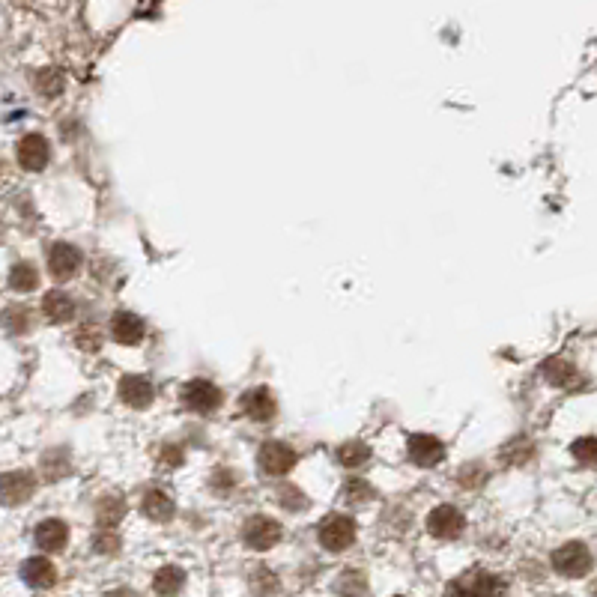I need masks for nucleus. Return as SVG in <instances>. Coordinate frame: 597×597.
<instances>
[{
	"label": "nucleus",
	"instance_id": "obj_1",
	"mask_svg": "<svg viewBox=\"0 0 597 597\" xmlns=\"http://www.w3.org/2000/svg\"><path fill=\"white\" fill-rule=\"evenodd\" d=\"M445 597H505V583L490 571H466L448 583Z\"/></svg>",
	"mask_w": 597,
	"mask_h": 597
},
{
	"label": "nucleus",
	"instance_id": "obj_2",
	"mask_svg": "<svg viewBox=\"0 0 597 597\" xmlns=\"http://www.w3.org/2000/svg\"><path fill=\"white\" fill-rule=\"evenodd\" d=\"M320 544L329 550V553H344L353 541H356V523L344 514H332L320 523V532H317Z\"/></svg>",
	"mask_w": 597,
	"mask_h": 597
},
{
	"label": "nucleus",
	"instance_id": "obj_3",
	"mask_svg": "<svg viewBox=\"0 0 597 597\" xmlns=\"http://www.w3.org/2000/svg\"><path fill=\"white\" fill-rule=\"evenodd\" d=\"M592 565H595V559H592V553H589V547L586 544H580V541H574V544H565V547H559L556 553H553V568L562 574V577H586L589 571H592Z\"/></svg>",
	"mask_w": 597,
	"mask_h": 597
},
{
	"label": "nucleus",
	"instance_id": "obj_4",
	"mask_svg": "<svg viewBox=\"0 0 597 597\" xmlns=\"http://www.w3.org/2000/svg\"><path fill=\"white\" fill-rule=\"evenodd\" d=\"M242 541L251 550H272L281 541V526L272 517H263V514L248 517L245 526H242Z\"/></svg>",
	"mask_w": 597,
	"mask_h": 597
},
{
	"label": "nucleus",
	"instance_id": "obj_5",
	"mask_svg": "<svg viewBox=\"0 0 597 597\" xmlns=\"http://www.w3.org/2000/svg\"><path fill=\"white\" fill-rule=\"evenodd\" d=\"M180 400H183L186 409H192V412H198V415H212V412L221 406V392H218V386L209 383V380H192V383L183 386Z\"/></svg>",
	"mask_w": 597,
	"mask_h": 597
},
{
	"label": "nucleus",
	"instance_id": "obj_6",
	"mask_svg": "<svg viewBox=\"0 0 597 597\" xmlns=\"http://www.w3.org/2000/svg\"><path fill=\"white\" fill-rule=\"evenodd\" d=\"M463 526H466V520H463V514H460L454 505H439V508H433V511L427 514V532H430L433 538H439V541H454V538H460Z\"/></svg>",
	"mask_w": 597,
	"mask_h": 597
},
{
	"label": "nucleus",
	"instance_id": "obj_7",
	"mask_svg": "<svg viewBox=\"0 0 597 597\" xmlns=\"http://www.w3.org/2000/svg\"><path fill=\"white\" fill-rule=\"evenodd\" d=\"M48 269L54 281H69L78 269H81V251L69 242H57L48 254Z\"/></svg>",
	"mask_w": 597,
	"mask_h": 597
},
{
	"label": "nucleus",
	"instance_id": "obj_8",
	"mask_svg": "<svg viewBox=\"0 0 597 597\" xmlns=\"http://www.w3.org/2000/svg\"><path fill=\"white\" fill-rule=\"evenodd\" d=\"M296 460H299V454L284 442L272 439L260 448V466H263L266 475H287L296 466Z\"/></svg>",
	"mask_w": 597,
	"mask_h": 597
},
{
	"label": "nucleus",
	"instance_id": "obj_9",
	"mask_svg": "<svg viewBox=\"0 0 597 597\" xmlns=\"http://www.w3.org/2000/svg\"><path fill=\"white\" fill-rule=\"evenodd\" d=\"M445 457V445L436 439V436H430V433H415V436H409V460L415 463V466H436L439 460Z\"/></svg>",
	"mask_w": 597,
	"mask_h": 597
},
{
	"label": "nucleus",
	"instance_id": "obj_10",
	"mask_svg": "<svg viewBox=\"0 0 597 597\" xmlns=\"http://www.w3.org/2000/svg\"><path fill=\"white\" fill-rule=\"evenodd\" d=\"M36 490V481L27 472H9L0 478V502L3 505H24Z\"/></svg>",
	"mask_w": 597,
	"mask_h": 597
},
{
	"label": "nucleus",
	"instance_id": "obj_11",
	"mask_svg": "<svg viewBox=\"0 0 597 597\" xmlns=\"http://www.w3.org/2000/svg\"><path fill=\"white\" fill-rule=\"evenodd\" d=\"M48 141L42 135H24L18 144V165L24 171H42L48 165Z\"/></svg>",
	"mask_w": 597,
	"mask_h": 597
},
{
	"label": "nucleus",
	"instance_id": "obj_12",
	"mask_svg": "<svg viewBox=\"0 0 597 597\" xmlns=\"http://www.w3.org/2000/svg\"><path fill=\"white\" fill-rule=\"evenodd\" d=\"M239 406H242V412H245L248 418H254V421H272L275 412H278V403H275V398H272L266 389H251V392H245L242 400H239Z\"/></svg>",
	"mask_w": 597,
	"mask_h": 597
},
{
	"label": "nucleus",
	"instance_id": "obj_13",
	"mask_svg": "<svg viewBox=\"0 0 597 597\" xmlns=\"http://www.w3.org/2000/svg\"><path fill=\"white\" fill-rule=\"evenodd\" d=\"M111 335H114V341L135 347V344L144 341V323L129 311H117L114 320H111Z\"/></svg>",
	"mask_w": 597,
	"mask_h": 597
},
{
	"label": "nucleus",
	"instance_id": "obj_14",
	"mask_svg": "<svg viewBox=\"0 0 597 597\" xmlns=\"http://www.w3.org/2000/svg\"><path fill=\"white\" fill-rule=\"evenodd\" d=\"M66 541H69V529H66L63 520H45V523H39V529H36V544H39V550H45V553H60V550L66 547Z\"/></svg>",
	"mask_w": 597,
	"mask_h": 597
},
{
	"label": "nucleus",
	"instance_id": "obj_15",
	"mask_svg": "<svg viewBox=\"0 0 597 597\" xmlns=\"http://www.w3.org/2000/svg\"><path fill=\"white\" fill-rule=\"evenodd\" d=\"M21 577H24V583L27 586H33V589H51L54 583H57V571H54V565L48 562V559H27L24 565H21Z\"/></svg>",
	"mask_w": 597,
	"mask_h": 597
},
{
	"label": "nucleus",
	"instance_id": "obj_16",
	"mask_svg": "<svg viewBox=\"0 0 597 597\" xmlns=\"http://www.w3.org/2000/svg\"><path fill=\"white\" fill-rule=\"evenodd\" d=\"M153 395L156 392H153V383L147 377H123V383H120V398L126 400L129 406H135V409L150 406Z\"/></svg>",
	"mask_w": 597,
	"mask_h": 597
},
{
	"label": "nucleus",
	"instance_id": "obj_17",
	"mask_svg": "<svg viewBox=\"0 0 597 597\" xmlns=\"http://www.w3.org/2000/svg\"><path fill=\"white\" fill-rule=\"evenodd\" d=\"M42 311H45V320H51V323H69L75 317V302L63 290H54L45 296Z\"/></svg>",
	"mask_w": 597,
	"mask_h": 597
},
{
	"label": "nucleus",
	"instance_id": "obj_18",
	"mask_svg": "<svg viewBox=\"0 0 597 597\" xmlns=\"http://www.w3.org/2000/svg\"><path fill=\"white\" fill-rule=\"evenodd\" d=\"M174 502H171V496L168 493H162V490H150L147 496H144V514L150 517V520H156V523H168L171 517H174Z\"/></svg>",
	"mask_w": 597,
	"mask_h": 597
},
{
	"label": "nucleus",
	"instance_id": "obj_19",
	"mask_svg": "<svg viewBox=\"0 0 597 597\" xmlns=\"http://www.w3.org/2000/svg\"><path fill=\"white\" fill-rule=\"evenodd\" d=\"M183 583H186V574H183L180 568L168 565V568H162V571L156 574L153 589H156V595L159 597H177L180 595V589H183Z\"/></svg>",
	"mask_w": 597,
	"mask_h": 597
},
{
	"label": "nucleus",
	"instance_id": "obj_20",
	"mask_svg": "<svg viewBox=\"0 0 597 597\" xmlns=\"http://www.w3.org/2000/svg\"><path fill=\"white\" fill-rule=\"evenodd\" d=\"M126 514V505L117 499V496H105L99 502V511H96V520H99V529H114L120 523V517Z\"/></svg>",
	"mask_w": 597,
	"mask_h": 597
},
{
	"label": "nucleus",
	"instance_id": "obj_21",
	"mask_svg": "<svg viewBox=\"0 0 597 597\" xmlns=\"http://www.w3.org/2000/svg\"><path fill=\"white\" fill-rule=\"evenodd\" d=\"M338 460H341L347 469H359V466H365V463L371 460V448H368L365 442H347V445H341Z\"/></svg>",
	"mask_w": 597,
	"mask_h": 597
},
{
	"label": "nucleus",
	"instance_id": "obj_22",
	"mask_svg": "<svg viewBox=\"0 0 597 597\" xmlns=\"http://www.w3.org/2000/svg\"><path fill=\"white\" fill-rule=\"evenodd\" d=\"M544 374L550 377L553 386H571V380H577V371L565 362V359H550Z\"/></svg>",
	"mask_w": 597,
	"mask_h": 597
},
{
	"label": "nucleus",
	"instance_id": "obj_23",
	"mask_svg": "<svg viewBox=\"0 0 597 597\" xmlns=\"http://www.w3.org/2000/svg\"><path fill=\"white\" fill-rule=\"evenodd\" d=\"M338 592L347 597H365V592H368L365 574L362 571H344V577L338 583Z\"/></svg>",
	"mask_w": 597,
	"mask_h": 597
},
{
	"label": "nucleus",
	"instance_id": "obj_24",
	"mask_svg": "<svg viewBox=\"0 0 597 597\" xmlns=\"http://www.w3.org/2000/svg\"><path fill=\"white\" fill-rule=\"evenodd\" d=\"M36 281H39V278H36V269H33L30 263H18V266L12 269V275H9V284H12L15 290H21V293H24V290H33Z\"/></svg>",
	"mask_w": 597,
	"mask_h": 597
},
{
	"label": "nucleus",
	"instance_id": "obj_25",
	"mask_svg": "<svg viewBox=\"0 0 597 597\" xmlns=\"http://www.w3.org/2000/svg\"><path fill=\"white\" fill-rule=\"evenodd\" d=\"M344 496H347L350 502H356V505H365V502L374 499V487H371L368 481H362V478H350L347 487H344Z\"/></svg>",
	"mask_w": 597,
	"mask_h": 597
},
{
	"label": "nucleus",
	"instance_id": "obj_26",
	"mask_svg": "<svg viewBox=\"0 0 597 597\" xmlns=\"http://www.w3.org/2000/svg\"><path fill=\"white\" fill-rule=\"evenodd\" d=\"M251 589L260 597H272L281 589V583H278V577H272L266 568H260V571H254V577H251Z\"/></svg>",
	"mask_w": 597,
	"mask_h": 597
},
{
	"label": "nucleus",
	"instance_id": "obj_27",
	"mask_svg": "<svg viewBox=\"0 0 597 597\" xmlns=\"http://www.w3.org/2000/svg\"><path fill=\"white\" fill-rule=\"evenodd\" d=\"M571 454H574L580 463H586V466H595L597 463V439L595 436H583V439H577V442L571 445Z\"/></svg>",
	"mask_w": 597,
	"mask_h": 597
},
{
	"label": "nucleus",
	"instance_id": "obj_28",
	"mask_svg": "<svg viewBox=\"0 0 597 597\" xmlns=\"http://www.w3.org/2000/svg\"><path fill=\"white\" fill-rule=\"evenodd\" d=\"M36 87L42 90V96H57L60 90H63V78H60V72H54V69H42L39 75H36Z\"/></svg>",
	"mask_w": 597,
	"mask_h": 597
},
{
	"label": "nucleus",
	"instance_id": "obj_29",
	"mask_svg": "<svg viewBox=\"0 0 597 597\" xmlns=\"http://www.w3.org/2000/svg\"><path fill=\"white\" fill-rule=\"evenodd\" d=\"M278 499L284 502V508H290V511H299V508H305L308 502H305V496L293 487V484H281L278 487Z\"/></svg>",
	"mask_w": 597,
	"mask_h": 597
},
{
	"label": "nucleus",
	"instance_id": "obj_30",
	"mask_svg": "<svg viewBox=\"0 0 597 597\" xmlns=\"http://www.w3.org/2000/svg\"><path fill=\"white\" fill-rule=\"evenodd\" d=\"M96 550H99L102 556H117L120 538H117L111 529H99V535H96Z\"/></svg>",
	"mask_w": 597,
	"mask_h": 597
},
{
	"label": "nucleus",
	"instance_id": "obj_31",
	"mask_svg": "<svg viewBox=\"0 0 597 597\" xmlns=\"http://www.w3.org/2000/svg\"><path fill=\"white\" fill-rule=\"evenodd\" d=\"M78 347H81V350H90V353H96V350H99V335H96V329H93V326H90V329L84 326V329L78 332Z\"/></svg>",
	"mask_w": 597,
	"mask_h": 597
},
{
	"label": "nucleus",
	"instance_id": "obj_32",
	"mask_svg": "<svg viewBox=\"0 0 597 597\" xmlns=\"http://www.w3.org/2000/svg\"><path fill=\"white\" fill-rule=\"evenodd\" d=\"M159 460L168 463V466H180V463H183V451H180L177 445H165V448L159 451Z\"/></svg>",
	"mask_w": 597,
	"mask_h": 597
},
{
	"label": "nucleus",
	"instance_id": "obj_33",
	"mask_svg": "<svg viewBox=\"0 0 597 597\" xmlns=\"http://www.w3.org/2000/svg\"><path fill=\"white\" fill-rule=\"evenodd\" d=\"M105 597H141V595H135V592H129V589H117V592H108Z\"/></svg>",
	"mask_w": 597,
	"mask_h": 597
}]
</instances>
